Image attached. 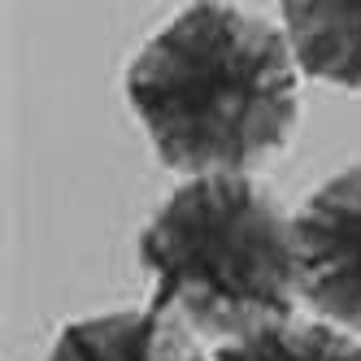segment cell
Listing matches in <instances>:
<instances>
[{
	"label": "cell",
	"mask_w": 361,
	"mask_h": 361,
	"mask_svg": "<svg viewBox=\"0 0 361 361\" xmlns=\"http://www.w3.org/2000/svg\"><path fill=\"white\" fill-rule=\"evenodd\" d=\"M126 100L166 170L257 174L296 135L300 66L270 13L188 5L131 57Z\"/></svg>",
	"instance_id": "cell-1"
},
{
	"label": "cell",
	"mask_w": 361,
	"mask_h": 361,
	"mask_svg": "<svg viewBox=\"0 0 361 361\" xmlns=\"http://www.w3.org/2000/svg\"><path fill=\"white\" fill-rule=\"evenodd\" d=\"M152 309H174L209 348L300 318L296 214L252 174L183 178L140 231Z\"/></svg>",
	"instance_id": "cell-2"
},
{
	"label": "cell",
	"mask_w": 361,
	"mask_h": 361,
	"mask_svg": "<svg viewBox=\"0 0 361 361\" xmlns=\"http://www.w3.org/2000/svg\"><path fill=\"white\" fill-rule=\"evenodd\" d=\"M296 257L305 309L361 335V161L305 196L296 209Z\"/></svg>",
	"instance_id": "cell-3"
},
{
	"label": "cell",
	"mask_w": 361,
	"mask_h": 361,
	"mask_svg": "<svg viewBox=\"0 0 361 361\" xmlns=\"http://www.w3.org/2000/svg\"><path fill=\"white\" fill-rule=\"evenodd\" d=\"M204 340L174 309H114L74 318L57 331L44 361H209Z\"/></svg>",
	"instance_id": "cell-4"
},
{
	"label": "cell",
	"mask_w": 361,
	"mask_h": 361,
	"mask_svg": "<svg viewBox=\"0 0 361 361\" xmlns=\"http://www.w3.org/2000/svg\"><path fill=\"white\" fill-rule=\"evenodd\" d=\"M279 22L300 74L361 92V0H288L279 5Z\"/></svg>",
	"instance_id": "cell-5"
},
{
	"label": "cell",
	"mask_w": 361,
	"mask_h": 361,
	"mask_svg": "<svg viewBox=\"0 0 361 361\" xmlns=\"http://www.w3.org/2000/svg\"><path fill=\"white\" fill-rule=\"evenodd\" d=\"M209 353V361H361V335L300 314Z\"/></svg>",
	"instance_id": "cell-6"
}]
</instances>
